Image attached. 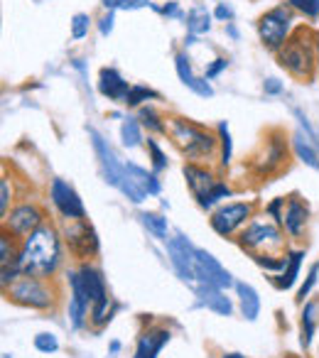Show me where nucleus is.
<instances>
[{"mask_svg":"<svg viewBox=\"0 0 319 358\" xmlns=\"http://www.w3.org/2000/svg\"><path fill=\"white\" fill-rule=\"evenodd\" d=\"M113 22H115V13H113V10H108V13H106V15L99 20V32H101V35L108 37L111 32H113Z\"/></svg>","mask_w":319,"mask_h":358,"instance_id":"nucleus-47","label":"nucleus"},{"mask_svg":"<svg viewBox=\"0 0 319 358\" xmlns=\"http://www.w3.org/2000/svg\"><path fill=\"white\" fill-rule=\"evenodd\" d=\"M120 192H123V196L128 201H133V204H143L145 199H148V192L143 189V187L138 185V182H135L133 177H128V174H125V179L123 182H120V187H118Z\"/></svg>","mask_w":319,"mask_h":358,"instance_id":"nucleus-35","label":"nucleus"},{"mask_svg":"<svg viewBox=\"0 0 319 358\" xmlns=\"http://www.w3.org/2000/svg\"><path fill=\"white\" fill-rule=\"evenodd\" d=\"M263 91L268 96H280L285 91V86H283V81H278V79H273V76H270V79L263 81Z\"/></svg>","mask_w":319,"mask_h":358,"instance_id":"nucleus-48","label":"nucleus"},{"mask_svg":"<svg viewBox=\"0 0 319 358\" xmlns=\"http://www.w3.org/2000/svg\"><path fill=\"white\" fill-rule=\"evenodd\" d=\"M175 69H177V76H180L182 84H185L190 91H194L197 96H201V99H211V96H214V89H211L209 81L194 74L192 59L187 57V52H177L175 55Z\"/></svg>","mask_w":319,"mask_h":358,"instance_id":"nucleus-19","label":"nucleus"},{"mask_svg":"<svg viewBox=\"0 0 319 358\" xmlns=\"http://www.w3.org/2000/svg\"><path fill=\"white\" fill-rule=\"evenodd\" d=\"M160 13H162V15H165V17H182V13H180V3H177V0H170L167 6L160 8Z\"/></svg>","mask_w":319,"mask_h":358,"instance_id":"nucleus-51","label":"nucleus"},{"mask_svg":"<svg viewBox=\"0 0 319 358\" xmlns=\"http://www.w3.org/2000/svg\"><path fill=\"white\" fill-rule=\"evenodd\" d=\"M120 351V341H111V353H118Z\"/></svg>","mask_w":319,"mask_h":358,"instance_id":"nucleus-52","label":"nucleus"},{"mask_svg":"<svg viewBox=\"0 0 319 358\" xmlns=\"http://www.w3.org/2000/svg\"><path fill=\"white\" fill-rule=\"evenodd\" d=\"M32 346H35L40 353H57L59 351V338H57L52 331H40L35 338H32Z\"/></svg>","mask_w":319,"mask_h":358,"instance_id":"nucleus-39","label":"nucleus"},{"mask_svg":"<svg viewBox=\"0 0 319 358\" xmlns=\"http://www.w3.org/2000/svg\"><path fill=\"white\" fill-rule=\"evenodd\" d=\"M66 282H69V324L74 331L84 329L89 324V317H91V299H89V292L84 287V280H81L79 270H69L66 273Z\"/></svg>","mask_w":319,"mask_h":358,"instance_id":"nucleus-15","label":"nucleus"},{"mask_svg":"<svg viewBox=\"0 0 319 358\" xmlns=\"http://www.w3.org/2000/svg\"><path fill=\"white\" fill-rule=\"evenodd\" d=\"M236 243L248 255H285L288 253L283 231H280L278 224H270V221H250V224L243 226L241 234L236 236Z\"/></svg>","mask_w":319,"mask_h":358,"instance_id":"nucleus-5","label":"nucleus"},{"mask_svg":"<svg viewBox=\"0 0 319 358\" xmlns=\"http://www.w3.org/2000/svg\"><path fill=\"white\" fill-rule=\"evenodd\" d=\"M280 69L297 81H312L317 71V32L309 27H297L290 40L275 52Z\"/></svg>","mask_w":319,"mask_h":358,"instance_id":"nucleus-3","label":"nucleus"},{"mask_svg":"<svg viewBox=\"0 0 319 358\" xmlns=\"http://www.w3.org/2000/svg\"><path fill=\"white\" fill-rule=\"evenodd\" d=\"M255 265H260L263 270L270 273H283L285 268V255H250Z\"/></svg>","mask_w":319,"mask_h":358,"instance_id":"nucleus-43","label":"nucleus"},{"mask_svg":"<svg viewBox=\"0 0 319 358\" xmlns=\"http://www.w3.org/2000/svg\"><path fill=\"white\" fill-rule=\"evenodd\" d=\"M317 280H319V260H317V263H312V268H309L307 278H304V282L299 285L297 294H295L297 304H304V302H307V297L312 294V289L317 287Z\"/></svg>","mask_w":319,"mask_h":358,"instance_id":"nucleus-36","label":"nucleus"},{"mask_svg":"<svg viewBox=\"0 0 319 358\" xmlns=\"http://www.w3.org/2000/svg\"><path fill=\"white\" fill-rule=\"evenodd\" d=\"M125 174H128V177H133L135 182H138V185L143 187V189L148 192L150 196H157L160 189H162L157 174L148 172V169H143V167H138L135 162H125Z\"/></svg>","mask_w":319,"mask_h":358,"instance_id":"nucleus-26","label":"nucleus"},{"mask_svg":"<svg viewBox=\"0 0 319 358\" xmlns=\"http://www.w3.org/2000/svg\"><path fill=\"white\" fill-rule=\"evenodd\" d=\"M45 211L35 201H22V204L13 206L10 214L3 219V231H8L10 236H15L17 241L27 238L30 234H35L40 226H45Z\"/></svg>","mask_w":319,"mask_h":358,"instance_id":"nucleus-10","label":"nucleus"},{"mask_svg":"<svg viewBox=\"0 0 319 358\" xmlns=\"http://www.w3.org/2000/svg\"><path fill=\"white\" fill-rule=\"evenodd\" d=\"M197 297H199V304L206 309H211L219 317H231L234 314V302L231 297H226V289L211 287V285H197Z\"/></svg>","mask_w":319,"mask_h":358,"instance_id":"nucleus-21","label":"nucleus"},{"mask_svg":"<svg viewBox=\"0 0 319 358\" xmlns=\"http://www.w3.org/2000/svg\"><path fill=\"white\" fill-rule=\"evenodd\" d=\"M165 245H167V258H170L177 278H180L182 282H194L197 248L192 245V241L187 238L185 234H175L170 241H165Z\"/></svg>","mask_w":319,"mask_h":358,"instance_id":"nucleus-14","label":"nucleus"},{"mask_svg":"<svg viewBox=\"0 0 319 358\" xmlns=\"http://www.w3.org/2000/svg\"><path fill=\"white\" fill-rule=\"evenodd\" d=\"M285 157H288V143H285V138L270 135L268 143H265V152H263V172L278 169L280 164L285 162Z\"/></svg>","mask_w":319,"mask_h":358,"instance_id":"nucleus-25","label":"nucleus"},{"mask_svg":"<svg viewBox=\"0 0 319 358\" xmlns=\"http://www.w3.org/2000/svg\"><path fill=\"white\" fill-rule=\"evenodd\" d=\"M172 331L167 327H150L145 331H140L138 341H135V353L133 358H157L160 351L170 343Z\"/></svg>","mask_w":319,"mask_h":358,"instance_id":"nucleus-18","label":"nucleus"},{"mask_svg":"<svg viewBox=\"0 0 319 358\" xmlns=\"http://www.w3.org/2000/svg\"><path fill=\"white\" fill-rule=\"evenodd\" d=\"M302 260H304V250H290L285 253V268L283 273H278V278H273V285L278 289H292L299 280V270H302Z\"/></svg>","mask_w":319,"mask_h":358,"instance_id":"nucleus-22","label":"nucleus"},{"mask_svg":"<svg viewBox=\"0 0 319 358\" xmlns=\"http://www.w3.org/2000/svg\"><path fill=\"white\" fill-rule=\"evenodd\" d=\"M182 174H185L187 189H190V194L197 199V204H201V201L209 196V192L219 185L216 174L201 162H187L185 167H182Z\"/></svg>","mask_w":319,"mask_h":358,"instance_id":"nucleus-16","label":"nucleus"},{"mask_svg":"<svg viewBox=\"0 0 319 358\" xmlns=\"http://www.w3.org/2000/svg\"><path fill=\"white\" fill-rule=\"evenodd\" d=\"M79 275L84 280V287L89 292V299H91V317H89V324L96 329H104L106 324L113 319L115 309L118 304L108 297V287H106V278L94 263H81L79 265Z\"/></svg>","mask_w":319,"mask_h":358,"instance_id":"nucleus-6","label":"nucleus"},{"mask_svg":"<svg viewBox=\"0 0 319 358\" xmlns=\"http://www.w3.org/2000/svg\"><path fill=\"white\" fill-rule=\"evenodd\" d=\"M309 224V204L304 199H299L297 194L288 196L283 214V231L290 238H302V234L307 231Z\"/></svg>","mask_w":319,"mask_h":358,"instance_id":"nucleus-17","label":"nucleus"},{"mask_svg":"<svg viewBox=\"0 0 319 358\" xmlns=\"http://www.w3.org/2000/svg\"><path fill=\"white\" fill-rule=\"evenodd\" d=\"M148 152H150V164H153V172H162V169H167V155L162 152V148H160V143L155 138H148Z\"/></svg>","mask_w":319,"mask_h":358,"instance_id":"nucleus-38","label":"nucleus"},{"mask_svg":"<svg viewBox=\"0 0 319 358\" xmlns=\"http://www.w3.org/2000/svg\"><path fill=\"white\" fill-rule=\"evenodd\" d=\"M120 143H123V148H140L145 143L143 123L138 118H130V115L123 118V123H120Z\"/></svg>","mask_w":319,"mask_h":358,"instance_id":"nucleus-30","label":"nucleus"},{"mask_svg":"<svg viewBox=\"0 0 319 358\" xmlns=\"http://www.w3.org/2000/svg\"><path fill=\"white\" fill-rule=\"evenodd\" d=\"M285 204H288V199L285 196H275L273 201H270L268 206H265V214L273 219V224L283 226V214H285Z\"/></svg>","mask_w":319,"mask_h":358,"instance_id":"nucleus-45","label":"nucleus"},{"mask_svg":"<svg viewBox=\"0 0 319 358\" xmlns=\"http://www.w3.org/2000/svg\"><path fill=\"white\" fill-rule=\"evenodd\" d=\"M3 358H8V356H3Z\"/></svg>","mask_w":319,"mask_h":358,"instance_id":"nucleus-57","label":"nucleus"},{"mask_svg":"<svg viewBox=\"0 0 319 358\" xmlns=\"http://www.w3.org/2000/svg\"><path fill=\"white\" fill-rule=\"evenodd\" d=\"M317 358H319V351H317Z\"/></svg>","mask_w":319,"mask_h":358,"instance_id":"nucleus-56","label":"nucleus"},{"mask_svg":"<svg viewBox=\"0 0 319 358\" xmlns=\"http://www.w3.org/2000/svg\"><path fill=\"white\" fill-rule=\"evenodd\" d=\"M20 258V241L8 231L0 234V268H10Z\"/></svg>","mask_w":319,"mask_h":358,"instance_id":"nucleus-31","label":"nucleus"},{"mask_svg":"<svg viewBox=\"0 0 319 358\" xmlns=\"http://www.w3.org/2000/svg\"><path fill=\"white\" fill-rule=\"evenodd\" d=\"M6 299H10L13 304L25 309H40V312H50L57 307L59 299V289L52 280L42 278H30V275H20L17 282H13L8 289H3Z\"/></svg>","mask_w":319,"mask_h":358,"instance_id":"nucleus-4","label":"nucleus"},{"mask_svg":"<svg viewBox=\"0 0 319 358\" xmlns=\"http://www.w3.org/2000/svg\"><path fill=\"white\" fill-rule=\"evenodd\" d=\"M292 152H295V157H297L302 164H307V167H312V169H317V172H319L317 148H314V145L309 143V140L304 138L302 133H295L292 135Z\"/></svg>","mask_w":319,"mask_h":358,"instance_id":"nucleus-27","label":"nucleus"},{"mask_svg":"<svg viewBox=\"0 0 319 358\" xmlns=\"http://www.w3.org/2000/svg\"><path fill=\"white\" fill-rule=\"evenodd\" d=\"M317 322H319V299H307L302 304V314H299V346L304 351H309V346H312Z\"/></svg>","mask_w":319,"mask_h":358,"instance_id":"nucleus-23","label":"nucleus"},{"mask_svg":"<svg viewBox=\"0 0 319 358\" xmlns=\"http://www.w3.org/2000/svg\"><path fill=\"white\" fill-rule=\"evenodd\" d=\"M130 86L133 84H128V81L120 76V71L113 69V66H104V69L99 71V94L106 96V99L120 101V103H123Z\"/></svg>","mask_w":319,"mask_h":358,"instance_id":"nucleus-20","label":"nucleus"},{"mask_svg":"<svg viewBox=\"0 0 319 358\" xmlns=\"http://www.w3.org/2000/svg\"><path fill=\"white\" fill-rule=\"evenodd\" d=\"M317 76H319V35H317Z\"/></svg>","mask_w":319,"mask_h":358,"instance_id":"nucleus-54","label":"nucleus"},{"mask_svg":"<svg viewBox=\"0 0 319 358\" xmlns=\"http://www.w3.org/2000/svg\"><path fill=\"white\" fill-rule=\"evenodd\" d=\"M89 138H91V145H94L96 157H99V167L106 179V185L118 189L120 182L125 179V162H120L118 155H115L113 148L108 145V140H106L101 133H96L94 128H89Z\"/></svg>","mask_w":319,"mask_h":358,"instance_id":"nucleus-13","label":"nucleus"},{"mask_svg":"<svg viewBox=\"0 0 319 358\" xmlns=\"http://www.w3.org/2000/svg\"><path fill=\"white\" fill-rule=\"evenodd\" d=\"M62 238L64 245L69 248V253L74 255L79 263H91L101 250V238L96 234V229L89 221H69L62 229Z\"/></svg>","mask_w":319,"mask_h":358,"instance_id":"nucleus-9","label":"nucleus"},{"mask_svg":"<svg viewBox=\"0 0 319 358\" xmlns=\"http://www.w3.org/2000/svg\"><path fill=\"white\" fill-rule=\"evenodd\" d=\"M253 211H255L253 201H231V204H221L219 209L211 211L209 226L221 238H234V236L241 234L243 226L250 224Z\"/></svg>","mask_w":319,"mask_h":358,"instance_id":"nucleus-8","label":"nucleus"},{"mask_svg":"<svg viewBox=\"0 0 319 358\" xmlns=\"http://www.w3.org/2000/svg\"><path fill=\"white\" fill-rule=\"evenodd\" d=\"M216 135H219V164L221 167H229L231 159H234V140H231L229 123L221 120V123L216 125Z\"/></svg>","mask_w":319,"mask_h":358,"instance_id":"nucleus-33","label":"nucleus"},{"mask_svg":"<svg viewBox=\"0 0 319 358\" xmlns=\"http://www.w3.org/2000/svg\"><path fill=\"white\" fill-rule=\"evenodd\" d=\"M221 358H246L243 353H224Z\"/></svg>","mask_w":319,"mask_h":358,"instance_id":"nucleus-53","label":"nucleus"},{"mask_svg":"<svg viewBox=\"0 0 319 358\" xmlns=\"http://www.w3.org/2000/svg\"><path fill=\"white\" fill-rule=\"evenodd\" d=\"M64 238H62V231L52 224H45L30 234L27 238L20 241V270L22 275H30V278H42L52 280L59 273L62 263H64Z\"/></svg>","mask_w":319,"mask_h":358,"instance_id":"nucleus-1","label":"nucleus"},{"mask_svg":"<svg viewBox=\"0 0 319 358\" xmlns=\"http://www.w3.org/2000/svg\"><path fill=\"white\" fill-rule=\"evenodd\" d=\"M138 120L143 123V128H148V133L167 135V120L162 118V115L157 113V108H153V106H140Z\"/></svg>","mask_w":319,"mask_h":358,"instance_id":"nucleus-29","label":"nucleus"},{"mask_svg":"<svg viewBox=\"0 0 319 358\" xmlns=\"http://www.w3.org/2000/svg\"><path fill=\"white\" fill-rule=\"evenodd\" d=\"M91 30V17L86 15V13H76L74 17H71V37L74 40H84L86 35H89Z\"/></svg>","mask_w":319,"mask_h":358,"instance_id":"nucleus-44","label":"nucleus"},{"mask_svg":"<svg viewBox=\"0 0 319 358\" xmlns=\"http://www.w3.org/2000/svg\"><path fill=\"white\" fill-rule=\"evenodd\" d=\"M167 135L190 162L204 164L214 159L216 152H219V135H214L209 128L190 118H180V115L167 118Z\"/></svg>","mask_w":319,"mask_h":358,"instance_id":"nucleus-2","label":"nucleus"},{"mask_svg":"<svg viewBox=\"0 0 319 358\" xmlns=\"http://www.w3.org/2000/svg\"><path fill=\"white\" fill-rule=\"evenodd\" d=\"M50 201L52 206L57 209V214L62 216L64 221H84L86 219V209L81 196L76 194V189L64 182V179H52L50 185Z\"/></svg>","mask_w":319,"mask_h":358,"instance_id":"nucleus-11","label":"nucleus"},{"mask_svg":"<svg viewBox=\"0 0 319 358\" xmlns=\"http://www.w3.org/2000/svg\"><path fill=\"white\" fill-rule=\"evenodd\" d=\"M292 113H295V118H297V123H299V128H302V135L309 140V143L314 145V148L319 150V133H317V128H314L312 123H309V118L302 113L299 108H292Z\"/></svg>","mask_w":319,"mask_h":358,"instance_id":"nucleus-42","label":"nucleus"},{"mask_svg":"<svg viewBox=\"0 0 319 358\" xmlns=\"http://www.w3.org/2000/svg\"><path fill=\"white\" fill-rule=\"evenodd\" d=\"M288 6L295 13L309 17V20H317L319 17V0H288Z\"/></svg>","mask_w":319,"mask_h":358,"instance_id":"nucleus-40","label":"nucleus"},{"mask_svg":"<svg viewBox=\"0 0 319 358\" xmlns=\"http://www.w3.org/2000/svg\"><path fill=\"white\" fill-rule=\"evenodd\" d=\"M229 196H234V189H231L229 185H224V182H219V185H216L214 189L209 192V196H206V199L199 204V209L211 211L216 204H221V201H224V199H229Z\"/></svg>","mask_w":319,"mask_h":358,"instance_id":"nucleus-37","label":"nucleus"},{"mask_svg":"<svg viewBox=\"0 0 319 358\" xmlns=\"http://www.w3.org/2000/svg\"><path fill=\"white\" fill-rule=\"evenodd\" d=\"M229 69V59H226V57H216L214 62H211L209 66H206V79H216V76L221 74V71H226Z\"/></svg>","mask_w":319,"mask_h":358,"instance_id":"nucleus-46","label":"nucleus"},{"mask_svg":"<svg viewBox=\"0 0 319 358\" xmlns=\"http://www.w3.org/2000/svg\"><path fill=\"white\" fill-rule=\"evenodd\" d=\"M194 280L197 285H211V287L219 289H229L236 287V280L209 250L197 248V258H194Z\"/></svg>","mask_w":319,"mask_h":358,"instance_id":"nucleus-12","label":"nucleus"},{"mask_svg":"<svg viewBox=\"0 0 319 358\" xmlns=\"http://www.w3.org/2000/svg\"><path fill=\"white\" fill-rule=\"evenodd\" d=\"M10 204H13V182L10 177L0 179V219H6L10 214Z\"/></svg>","mask_w":319,"mask_h":358,"instance_id":"nucleus-41","label":"nucleus"},{"mask_svg":"<svg viewBox=\"0 0 319 358\" xmlns=\"http://www.w3.org/2000/svg\"><path fill=\"white\" fill-rule=\"evenodd\" d=\"M236 294H239L241 314H243L248 322H255L260 314V297H258V292H255V287L248 282H236Z\"/></svg>","mask_w":319,"mask_h":358,"instance_id":"nucleus-24","label":"nucleus"},{"mask_svg":"<svg viewBox=\"0 0 319 358\" xmlns=\"http://www.w3.org/2000/svg\"><path fill=\"white\" fill-rule=\"evenodd\" d=\"M292 27H295V10L288 6V3L265 10L263 15L258 17V22H255L260 45H263L265 50H270V52H278L280 47L290 40V35H292Z\"/></svg>","mask_w":319,"mask_h":358,"instance_id":"nucleus-7","label":"nucleus"},{"mask_svg":"<svg viewBox=\"0 0 319 358\" xmlns=\"http://www.w3.org/2000/svg\"><path fill=\"white\" fill-rule=\"evenodd\" d=\"M140 224L148 229V234H153L157 241H170V224L162 214L157 211H143L140 214Z\"/></svg>","mask_w":319,"mask_h":358,"instance_id":"nucleus-28","label":"nucleus"},{"mask_svg":"<svg viewBox=\"0 0 319 358\" xmlns=\"http://www.w3.org/2000/svg\"><path fill=\"white\" fill-rule=\"evenodd\" d=\"M214 17H216V20H221V22H231V20H234V10H231L229 6H224V3H219V6H216V10H214Z\"/></svg>","mask_w":319,"mask_h":358,"instance_id":"nucleus-50","label":"nucleus"},{"mask_svg":"<svg viewBox=\"0 0 319 358\" xmlns=\"http://www.w3.org/2000/svg\"><path fill=\"white\" fill-rule=\"evenodd\" d=\"M187 30H190V35H194V37L206 35V32L211 30V15L206 13V8L197 6L187 13Z\"/></svg>","mask_w":319,"mask_h":358,"instance_id":"nucleus-32","label":"nucleus"},{"mask_svg":"<svg viewBox=\"0 0 319 358\" xmlns=\"http://www.w3.org/2000/svg\"><path fill=\"white\" fill-rule=\"evenodd\" d=\"M288 358H299V356H288Z\"/></svg>","mask_w":319,"mask_h":358,"instance_id":"nucleus-55","label":"nucleus"},{"mask_svg":"<svg viewBox=\"0 0 319 358\" xmlns=\"http://www.w3.org/2000/svg\"><path fill=\"white\" fill-rule=\"evenodd\" d=\"M133 6V0H104V8L106 10H130Z\"/></svg>","mask_w":319,"mask_h":358,"instance_id":"nucleus-49","label":"nucleus"},{"mask_svg":"<svg viewBox=\"0 0 319 358\" xmlns=\"http://www.w3.org/2000/svg\"><path fill=\"white\" fill-rule=\"evenodd\" d=\"M155 99H160V94L155 89H150V86H143V84H133L123 103L130 106V108H140V106H145V101H155Z\"/></svg>","mask_w":319,"mask_h":358,"instance_id":"nucleus-34","label":"nucleus"}]
</instances>
